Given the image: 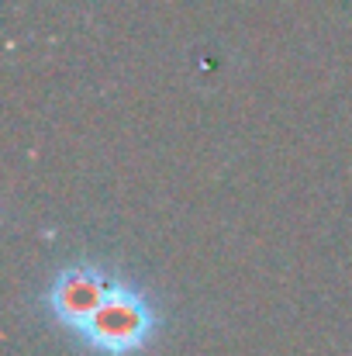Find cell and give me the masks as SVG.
<instances>
[{
	"label": "cell",
	"mask_w": 352,
	"mask_h": 356,
	"mask_svg": "<svg viewBox=\"0 0 352 356\" xmlns=\"http://www.w3.org/2000/svg\"><path fill=\"white\" fill-rule=\"evenodd\" d=\"M159 336V312L152 298L131 280L117 277L104 305L73 332L90 356H138Z\"/></svg>",
	"instance_id": "obj_1"
},
{
	"label": "cell",
	"mask_w": 352,
	"mask_h": 356,
	"mask_svg": "<svg viewBox=\"0 0 352 356\" xmlns=\"http://www.w3.org/2000/svg\"><path fill=\"white\" fill-rule=\"evenodd\" d=\"M115 273L97 266V263H69L59 266L52 273V280L42 291V308L45 315L62 329V332H76L111 294L115 287Z\"/></svg>",
	"instance_id": "obj_2"
}]
</instances>
